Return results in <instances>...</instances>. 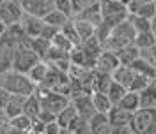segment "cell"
Masks as SVG:
<instances>
[{
    "mask_svg": "<svg viewBox=\"0 0 156 134\" xmlns=\"http://www.w3.org/2000/svg\"><path fill=\"white\" fill-rule=\"evenodd\" d=\"M0 86H4L9 94H20V95H32L37 88V85L29 78V74L18 72L14 69L0 74Z\"/></svg>",
    "mask_w": 156,
    "mask_h": 134,
    "instance_id": "1",
    "label": "cell"
},
{
    "mask_svg": "<svg viewBox=\"0 0 156 134\" xmlns=\"http://www.w3.org/2000/svg\"><path fill=\"white\" fill-rule=\"evenodd\" d=\"M135 34L136 32H135V28H133V25L129 23V19L122 21V23H117L115 27L112 28L108 39L103 42V49H108V51L117 53L121 48H124V46H128V44L133 42Z\"/></svg>",
    "mask_w": 156,
    "mask_h": 134,
    "instance_id": "2",
    "label": "cell"
},
{
    "mask_svg": "<svg viewBox=\"0 0 156 134\" xmlns=\"http://www.w3.org/2000/svg\"><path fill=\"white\" fill-rule=\"evenodd\" d=\"M39 60H43V58H39V55L30 48V46H20V48H16V51H14L12 69L18 71V72H25V74H27Z\"/></svg>",
    "mask_w": 156,
    "mask_h": 134,
    "instance_id": "3",
    "label": "cell"
},
{
    "mask_svg": "<svg viewBox=\"0 0 156 134\" xmlns=\"http://www.w3.org/2000/svg\"><path fill=\"white\" fill-rule=\"evenodd\" d=\"M101 16H103V21H107L112 27H115L117 23L126 21L128 16H129V11H128L126 4H122L119 0H114V2H108V4L101 5Z\"/></svg>",
    "mask_w": 156,
    "mask_h": 134,
    "instance_id": "4",
    "label": "cell"
},
{
    "mask_svg": "<svg viewBox=\"0 0 156 134\" xmlns=\"http://www.w3.org/2000/svg\"><path fill=\"white\" fill-rule=\"evenodd\" d=\"M156 124V108H138L131 118L133 134H144Z\"/></svg>",
    "mask_w": 156,
    "mask_h": 134,
    "instance_id": "5",
    "label": "cell"
},
{
    "mask_svg": "<svg viewBox=\"0 0 156 134\" xmlns=\"http://www.w3.org/2000/svg\"><path fill=\"white\" fill-rule=\"evenodd\" d=\"M23 16V7L20 4V0H4L0 4V21L5 25L20 23V19Z\"/></svg>",
    "mask_w": 156,
    "mask_h": 134,
    "instance_id": "6",
    "label": "cell"
},
{
    "mask_svg": "<svg viewBox=\"0 0 156 134\" xmlns=\"http://www.w3.org/2000/svg\"><path fill=\"white\" fill-rule=\"evenodd\" d=\"M20 4L25 12L37 18H44L50 11L55 9V0H20Z\"/></svg>",
    "mask_w": 156,
    "mask_h": 134,
    "instance_id": "7",
    "label": "cell"
},
{
    "mask_svg": "<svg viewBox=\"0 0 156 134\" xmlns=\"http://www.w3.org/2000/svg\"><path fill=\"white\" fill-rule=\"evenodd\" d=\"M69 57H71V62H73V64L83 65V67H87V69H94V67H96L98 55L90 53L83 44H76L75 48L71 49Z\"/></svg>",
    "mask_w": 156,
    "mask_h": 134,
    "instance_id": "8",
    "label": "cell"
},
{
    "mask_svg": "<svg viewBox=\"0 0 156 134\" xmlns=\"http://www.w3.org/2000/svg\"><path fill=\"white\" fill-rule=\"evenodd\" d=\"M71 102H73V106L76 108L78 116H82V118H85V120H90V118L98 113L94 104H92V97H90V94H82V95L73 97Z\"/></svg>",
    "mask_w": 156,
    "mask_h": 134,
    "instance_id": "9",
    "label": "cell"
},
{
    "mask_svg": "<svg viewBox=\"0 0 156 134\" xmlns=\"http://www.w3.org/2000/svg\"><path fill=\"white\" fill-rule=\"evenodd\" d=\"M119 65H121V62H119V58H117L115 53L114 51H108V49H103L96 60V67L94 69L96 71H101V72L112 74Z\"/></svg>",
    "mask_w": 156,
    "mask_h": 134,
    "instance_id": "10",
    "label": "cell"
},
{
    "mask_svg": "<svg viewBox=\"0 0 156 134\" xmlns=\"http://www.w3.org/2000/svg\"><path fill=\"white\" fill-rule=\"evenodd\" d=\"M20 25L23 27L25 34H27L29 37H37L39 34H41V28H43L44 21H43V18H37V16L29 14V12L23 11V16L20 19Z\"/></svg>",
    "mask_w": 156,
    "mask_h": 134,
    "instance_id": "11",
    "label": "cell"
},
{
    "mask_svg": "<svg viewBox=\"0 0 156 134\" xmlns=\"http://www.w3.org/2000/svg\"><path fill=\"white\" fill-rule=\"evenodd\" d=\"M108 120H110V125L112 127H119V125H131V118H133V113L128 111V109H122L121 106L114 104L110 108V111L107 113Z\"/></svg>",
    "mask_w": 156,
    "mask_h": 134,
    "instance_id": "12",
    "label": "cell"
},
{
    "mask_svg": "<svg viewBox=\"0 0 156 134\" xmlns=\"http://www.w3.org/2000/svg\"><path fill=\"white\" fill-rule=\"evenodd\" d=\"M89 125H90L92 134H110V131H112V125H110L107 113H96L89 120Z\"/></svg>",
    "mask_w": 156,
    "mask_h": 134,
    "instance_id": "13",
    "label": "cell"
},
{
    "mask_svg": "<svg viewBox=\"0 0 156 134\" xmlns=\"http://www.w3.org/2000/svg\"><path fill=\"white\" fill-rule=\"evenodd\" d=\"M135 76H136V72L133 71V67L122 65V64L112 72V79L117 81V83H121V85H124L126 88H129V85H131V81L135 79Z\"/></svg>",
    "mask_w": 156,
    "mask_h": 134,
    "instance_id": "14",
    "label": "cell"
},
{
    "mask_svg": "<svg viewBox=\"0 0 156 134\" xmlns=\"http://www.w3.org/2000/svg\"><path fill=\"white\" fill-rule=\"evenodd\" d=\"M27 97L29 95H20V94H11L9 101H7V104H5V113L12 118V116L16 115H21L23 113V106H25V101H27Z\"/></svg>",
    "mask_w": 156,
    "mask_h": 134,
    "instance_id": "15",
    "label": "cell"
},
{
    "mask_svg": "<svg viewBox=\"0 0 156 134\" xmlns=\"http://www.w3.org/2000/svg\"><path fill=\"white\" fill-rule=\"evenodd\" d=\"M78 118V113H76V108L73 106V102L69 101V104L66 106V108H62L60 111L57 113V116H55V120L58 122V125L60 127H71V124L75 122Z\"/></svg>",
    "mask_w": 156,
    "mask_h": 134,
    "instance_id": "16",
    "label": "cell"
},
{
    "mask_svg": "<svg viewBox=\"0 0 156 134\" xmlns=\"http://www.w3.org/2000/svg\"><path fill=\"white\" fill-rule=\"evenodd\" d=\"M115 55H117L119 62H121L122 65H131L136 58L140 57V49L135 46V42H131V44H128L124 48H121Z\"/></svg>",
    "mask_w": 156,
    "mask_h": 134,
    "instance_id": "17",
    "label": "cell"
},
{
    "mask_svg": "<svg viewBox=\"0 0 156 134\" xmlns=\"http://www.w3.org/2000/svg\"><path fill=\"white\" fill-rule=\"evenodd\" d=\"M138 95H140V108H156V81L154 79Z\"/></svg>",
    "mask_w": 156,
    "mask_h": 134,
    "instance_id": "18",
    "label": "cell"
},
{
    "mask_svg": "<svg viewBox=\"0 0 156 134\" xmlns=\"http://www.w3.org/2000/svg\"><path fill=\"white\" fill-rule=\"evenodd\" d=\"M71 18H73V16H71ZM75 18L85 19V21H89V23H92L94 27H98V25L103 21V16H101V4L98 2V4H94V5H92V7H89V9H85L83 12L76 14Z\"/></svg>",
    "mask_w": 156,
    "mask_h": 134,
    "instance_id": "19",
    "label": "cell"
},
{
    "mask_svg": "<svg viewBox=\"0 0 156 134\" xmlns=\"http://www.w3.org/2000/svg\"><path fill=\"white\" fill-rule=\"evenodd\" d=\"M112 83V74L101 72L94 69V79H92V92H105L107 94L108 86Z\"/></svg>",
    "mask_w": 156,
    "mask_h": 134,
    "instance_id": "20",
    "label": "cell"
},
{
    "mask_svg": "<svg viewBox=\"0 0 156 134\" xmlns=\"http://www.w3.org/2000/svg\"><path fill=\"white\" fill-rule=\"evenodd\" d=\"M117 106H121L122 109H128V111H131V113H135L136 109L140 108V95H138V92H131V90H128L124 97L117 102Z\"/></svg>",
    "mask_w": 156,
    "mask_h": 134,
    "instance_id": "21",
    "label": "cell"
},
{
    "mask_svg": "<svg viewBox=\"0 0 156 134\" xmlns=\"http://www.w3.org/2000/svg\"><path fill=\"white\" fill-rule=\"evenodd\" d=\"M73 21H75V27H76L78 37H80V42H83V41H87L89 37H92V35H94L96 27H94L92 23H89V21H85V19L75 18V16H73Z\"/></svg>",
    "mask_w": 156,
    "mask_h": 134,
    "instance_id": "22",
    "label": "cell"
},
{
    "mask_svg": "<svg viewBox=\"0 0 156 134\" xmlns=\"http://www.w3.org/2000/svg\"><path fill=\"white\" fill-rule=\"evenodd\" d=\"M48 67L50 65H48V62H46V60H39L37 64L32 67L27 74H29V78L34 81V83H36V85H41V83L44 81V78H46Z\"/></svg>",
    "mask_w": 156,
    "mask_h": 134,
    "instance_id": "23",
    "label": "cell"
},
{
    "mask_svg": "<svg viewBox=\"0 0 156 134\" xmlns=\"http://www.w3.org/2000/svg\"><path fill=\"white\" fill-rule=\"evenodd\" d=\"M90 97H92V104H94V108H96L98 113H108L110 108L114 106L112 104V101L108 99V95L105 94V92H92Z\"/></svg>",
    "mask_w": 156,
    "mask_h": 134,
    "instance_id": "24",
    "label": "cell"
},
{
    "mask_svg": "<svg viewBox=\"0 0 156 134\" xmlns=\"http://www.w3.org/2000/svg\"><path fill=\"white\" fill-rule=\"evenodd\" d=\"M71 18V16H68V14H64L62 11H58V9H53V11H50L48 14L43 18V21L44 23H48V25H51V27H55V28H62L64 27V23L68 21V19Z\"/></svg>",
    "mask_w": 156,
    "mask_h": 134,
    "instance_id": "25",
    "label": "cell"
},
{
    "mask_svg": "<svg viewBox=\"0 0 156 134\" xmlns=\"http://www.w3.org/2000/svg\"><path fill=\"white\" fill-rule=\"evenodd\" d=\"M39 111H41V99H39L36 94H32V95H29V97H27V101H25L23 113L36 120V118L39 116Z\"/></svg>",
    "mask_w": 156,
    "mask_h": 134,
    "instance_id": "26",
    "label": "cell"
},
{
    "mask_svg": "<svg viewBox=\"0 0 156 134\" xmlns=\"http://www.w3.org/2000/svg\"><path fill=\"white\" fill-rule=\"evenodd\" d=\"M29 46L37 53L39 58H44L46 57V53H48L50 46H51V41H48V39H44V37H39L37 35V37H30Z\"/></svg>",
    "mask_w": 156,
    "mask_h": 134,
    "instance_id": "27",
    "label": "cell"
},
{
    "mask_svg": "<svg viewBox=\"0 0 156 134\" xmlns=\"http://www.w3.org/2000/svg\"><path fill=\"white\" fill-rule=\"evenodd\" d=\"M133 42H135V46L138 49H144V48H149V46L156 44V37H154V34H153L151 30H146V32H136Z\"/></svg>",
    "mask_w": 156,
    "mask_h": 134,
    "instance_id": "28",
    "label": "cell"
},
{
    "mask_svg": "<svg viewBox=\"0 0 156 134\" xmlns=\"http://www.w3.org/2000/svg\"><path fill=\"white\" fill-rule=\"evenodd\" d=\"M131 67H133V71L135 72H138V74H146V76H149V78H153V79H156V69L149 62H146L142 57H138L131 64Z\"/></svg>",
    "mask_w": 156,
    "mask_h": 134,
    "instance_id": "29",
    "label": "cell"
},
{
    "mask_svg": "<svg viewBox=\"0 0 156 134\" xmlns=\"http://www.w3.org/2000/svg\"><path fill=\"white\" fill-rule=\"evenodd\" d=\"M126 92H128L126 86L112 79V83H110V86H108V90H107V95H108V99L112 101V104H117V102L124 97V94H126Z\"/></svg>",
    "mask_w": 156,
    "mask_h": 134,
    "instance_id": "30",
    "label": "cell"
},
{
    "mask_svg": "<svg viewBox=\"0 0 156 134\" xmlns=\"http://www.w3.org/2000/svg\"><path fill=\"white\" fill-rule=\"evenodd\" d=\"M60 32L66 35V37L76 46V44H80V37H78V32H76V27H75V21H73V18H69L66 23H64V27L60 28Z\"/></svg>",
    "mask_w": 156,
    "mask_h": 134,
    "instance_id": "31",
    "label": "cell"
},
{
    "mask_svg": "<svg viewBox=\"0 0 156 134\" xmlns=\"http://www.w3.org/2000/svg\"><path fill=\"white\" fill-rule=\"evenodd\" d=\"M51 46L62 49V51H69V53H71V49L75 48V44H73V42H71V41H69V39L60 32V30L57 32V35L51 39Z\"/></svg>",
    "mask_w": 156,
    "mask_h": 134,
    "instance_id": "32",
    "label": "cell"
},
{
    "mask_svg": "<svg viewBox=\"0 0 156 134\" xmlns=\"http://www.w3.org/2000/svg\"><path fill=\"white\" fill-rule=\"evenodd\" d=\"M128 19H129V23L133 25L135 32H146V30H151V19L142 18V16H136V14H129Z\"/></svg>",
    "mask_w": 156,
    "mask_h": 134,
    "instance_id": "33",
    "label": "cell"
},
{
    "mask_svg": "<svg viewBox=\"0 0 156 134\" xmlns=\"http://www.w3.org/2000/svg\"><path fill=\"white\" fill-rule=\"evenodd\" d=\"M34 124V118H30L29 115H25V113H21V115H16L11 118V124L9 125H14V127H18V129H23V131H27L29 132L30 127Z\"/></svg>",
    "mask_w": 156,
    "mask_h": 134,
    "instance_id": "34",
    "label": "cell"
},
{
    "mask_svg": "<svg viewBox=\"0 0 156 134\" xmlns=\"http://www.w3.org/2000/svg\"><path fill=\"white\" fill-rule=\"evenodd\" d=\"M151 81H153V78L146 76V74H138V72H136L135 79L131 81V85H129L128 90H131V92H138V94H140V92H142V90L151 83Z\"/></svg>",
    "mask_w": 156,
    "mask_h": 134,
    "instance_id": "35",
    "label": "cell"
},
{
    "mask_svg": "<svg viewBox=\"0 0 156 134\" xmlns=\"http://www.w3.org/2000/svg\"><path fill=\"white\" fill-rule=\"evenodd\" d=\"M99 0H71V9H73V16H76L80 12H83L85 9L92 7L94 4H98Z\"/></svg>",
    "mask_w": 156,
    "mask_h": 134,
    "instance_id": "36",
    "label": "cell"
},
{
    "mask_svg": "<svg viewBox=\"0 0 156 134\" xmlns=\"http://www.w3.org/2000/svg\"><path fill=\"white\" fill-rule=\"evenodd\" d=\"M140 57L144 58L146 62H149V64H151V65L156 69V44L149 46V48L140 49Z\"/></svg>",
    "mask_w": 156,
    "mask_h": 134,
    "instance_id": "37",
    "label": "cell"
},
{
    "mask_svg": "<svg viewBox=\"0 0 156 134\" xmlns=\"http://www.w3.org/2000/svg\"><path fill=\"white\" fill-rule=\"evenodd\" d=\"M57 32H58V28L51 27V25H48V23H44V25H43V28H41L39 37H44V39H48V41H51V39L57 35Z\"/></svg>",
    "mask_w": 156,
    "mask_h": 134,
    "instance_id": "38",
    "label": "cell"
},
{
    "mask_svg": "<svg viewBox=\"0 0 156 134\" xmlns=\"http://www.w3.org/2000/svg\"><path fill=\"white\" fill-rule=\"evenodd\" d=\"M55 9L62 11L64 14L73 16V9H71V0H55Z\"/></svg>",
    "mask_w": 156,
    "mask_h": 134,
    "instance_id": "39",
    "label": "cell"
},
{
    "mask_svg": "<svg viewBox=\"0 0 156 134\" xmlns=\"http://www.w3.org/2000/svg\"><path fill=\"white\" fill-rule=\"evenodd\" d=\"M60 129H62V127L58 125L57 120H51V122H46V124H44V131H43V132L44 134H58Z\"/></svg>",
    "mask_w": 156,
    "mask_h": 134,
    "instance_id": "40",
    "label": "cell"
},
{
    "mask_svg": "<svg viewBox=\"0 0 156 134\" xmlns=\"http://www.w3.org/2000/svg\"><path fill=\"white\" fill-rule=\"evenodd\" d=\"M110 134H133L131 125H119V127H112Z\"/></svg>",
    "mask_w": 156,
    "mask_h": 134,
    "instance_id": "41",
    "label": "cell"
},
{
    "mask_svg": "<svg viewBox=\"0 0 156 134\" xmlns=\"http://www.w3.org/2000/svg\"><path fill=\"white\" fill-rule=\"evenodd\" d=\"M11 94L4 88V86H0V108H5V104H7V101H9Z\"/></svg>",
    "mask_w": 156,
    "mask_h": 134,
    "instance_id": "42",
    "label": "cell"
},
{
    "mask_svg": "<svg viewBox=\"0 0 156 134\" xmlns=\"http://www.w3.org/2000/svg\"><path fill=\"white\" fill-rule=\"evenodd\" d=\"M9 124H11V116L5 113L4 108H0V125L2 127H9Z\"/></svg>",
    "mask_w": 156,
    "mask_h": 134,
    "instance_id": "43",
    "label": "cell"
},
{
    "mask_svg": "<svg viewBox=\"0 0 156 134\" xmlns=\"http://www.w3.org/2000/svg\"><path fill=\"white\" fill-rule=\"evenodd\" d=\"M7 134H29V132H27V131H23V129L14 127V125H9V127H7Z\"/></svg>",
    "mask_w": 156,
    "mask_h": 134,
    "instance_id": "44",
    "label": "cell"
},
{
    "mask_svg": "<svg viewBox=\"0 0 156 134\" xmlns=\"http://www.w3.org/2000/svg\"><path fill=\"white\" fill-rule=\"evenodd\" d=\"M151 32L154 34V37H156V16L151 19Z\"/></svg>",
    "mask_w": 156,
    "mask_h": 134,
    "instance_id": "45",
    "label": "cell"
},
{
    "mask_svg": "<svg viewBox=\"0 0 156 134\" xmlns=\"http://www.w3.org/2000/svg\"><path fill=\"white\" fill-rule=\"evenodd\" d=\"M5 28H7V25L0 21V39H2V35H4V32H5Z\"/></svg>",
    "mask_w": 156,
    "mask_h": 134,
    "instance_id": "46",
    "label": "cell"
},
{
    "mask_svg": "<svg viewBox=\"0 0 156 134\" xmlns=\"http://www.w3.org/2000/svg\"><path fill=\"white\" fill-rule=\"evenodd\" d=\"M58 134H73V132H71V131H69L68 127H62V129H60V131H58Z\"/></svg>",
    "mask_w": 156,
    "mask_h": 134,
    "instance_id": "47",
    "label": "cell"
},
{
    "mask_svg": "<svg viewBox=\"0 0 156 134\" xmlns=\"http://www.w3.org/2000/svg\"><path fill=\"white\" fill-rule=\"evenodd\" d=\"M0 134H7V127H2L0 125Z\"/></svg>",
    "mask_w": 156,
    "mask_h": 134,
    "instance_id": "48",
    "label": "cell"
},
{
    "mask_svg": "<svg viewBox=\"0 0 156 134\" xmlns=\"http://www.w3.org/2000/svg\"><path fill=\"white\" fill-rule=\"evenodd\" d=\"M108 2H114V0H99V4L103 5V4H108Z\"/></svg>",
    "mask_w": 156,
    "mask_h": 134,
    "instance_id": "49",
    "label": "cell"
},
{
    "mask_svg": "<svg viewBox=\"0 0 156 134\" xmlns=\"http://www.w3.org/2000/svg\"><path fill=\"white\" fill-rule=\"evenodd\" d=\"M135 2H138V4H144V2H153V0H135Z\"/></svg>",
    "mask_w": 156,
    "mask_h": 134,
    "instance_id": "50",
    "label": "cell"
},
{
    "mask_svg": "<svg viewBox=\"0 0 156 134\" xmlns=\"http://www.w3.org/2000/svg\"><path fill=\"white\" fill-rule=\"evenodd\" d=\"M119 2H122V4H126V5H128V4H129L131 0H119Z\"/></svg>",
    "mask_w": 156,
    "mask_h": 134,
    "instance_id": "51",
    "label": "cell"
},
{
    "mask_svg": "<svg viewBox=\"0 0 156 134\" xmlns=\"http://www.w3.org/2000/svg\"><path fill=\"white\" fill-rule=\"evenodd\" d=\"M2 2H4V0H0V4H2Z\"/></svg>",
    "mask_w": 156,
    "mask_h": 134,
    "instance_id": "52",
    "label": "cell"
},
{
    "mask_svg": "<svg viewBox=\"0 0 156 134\" xmlns=\"http://www.w3.org/2000/svg\"><path fill=\"white\" fill-rule=\"evenodd\" d=\"M43 134H44V132H43Z\"/></svg>",
    "mask_w": 156,
    "mask_h": 134,
    "instance_id": "53",
    "label": "cell"
},
{
    "mask_svg": "<svg viewBox=\"0 0 156 134\" xmlns=\"http://www.w3.org/2000/svg\"><path fill=\"white\" fill-rule=\"evenodd\" d=\"M154 81H156V79H154Z\"/></svg>",
    "mask_w": 156,
    "mask_h": 134,
    "instance_id": "54",
    "label": "cell"
}]
</instances>
